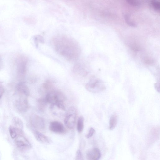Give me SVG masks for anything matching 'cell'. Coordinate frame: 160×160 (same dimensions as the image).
I'll return each instance as SVG.
<instances>
[{"label":"cell","mask_w":160,"mask_h":160,"mask_svg":"<svg viewBox=\"0 0 160 160\" xmlns=\"http://www.w3.org/2000/svg\"><path fill=\"white\" fill-rule=\"evenodd\" d=\"M27 60L25 58H21L18 66V72L20 75L23 76L26 71Z\"/></svg>","instance_id":"obj_11"},{"label":"cell","mask_w":160,"mask_h":160,"mask_svg":"<svg viewBox=\"0 0 160 160\" xmlns=\"http://www.w3.org/2000/svg\"><path fill=\"white\" fill-rule=\"evenodd\" d=\"M82 153L80 150H78L76 152L75 160H83Z\"/></svg>","instance_id":"obj_21"},{"label":"cell","mask_w":160,"mask_h":160,"mask_svg":"<svg viewBox=\"0 0 160 160\" xmlns=\"http://www.w3.org/2000/svg\"><path fill=\"white\" fill-rule=\"evenodd\" d=\"M4 92V88L3 85L0 83V100Z\"/></svg>","instance_id":"obj_24"},{"label":"cell","mask_w":160,"mask_h":160,"mask_svg":"<svg viewBox=\"0 0 160 160\" xmlns=\"http://www.w3.org/2000/svg\"><path fill=\"white\" fill-rule=\"evenodd\" d=\"M10 136L13 139H15L18 136L21 135L23 133L22 130L16 128L13 126H10L9 129Z\"/></svg>","instance_id":"obj_13"},{"label":"cell","mask_w":160,"mask_h":160,"mask_svg":"<svg viewBox=\"0 0 160 160\" xmlns=\"http://www.w3.org/2000/svg\"><path fill=\"white\" fill-rule=\"evenodd\" d=\"M155 87L156 90L158 92H159L160 91V87L159 85L158 84H155Z\"/></svg>","instance_id":"obj_25"},{"label":"cell","mask_w":160,"mask_h":160,"mask_svg":"<svg viewBox=\"0 0 160 160\" xmlns=\"http://www.w3.org/2000/svg\"><path fill=\"white\" fill-rule=\"evenodd\" d=\"M15 105L17 109L19 111L22 112L27 111L29 108L27 97H21L16 102Z\"/></svg>","instance_id":"obj_7"},{"label":"cell","mask_w":160,"mask_h":160,"mask_svg":"<svg viewBox=\"0 0 160 160\" xmlns=\"http://www.w3.org/2000/svg\"><path fill=\"white\" fill-rule=\"evenodd\" d=\"M34 135L38 142L44 144L49 143V142L48 138L39 131H35L34 132Z\"/></svg>","instance_id":"obj_12"},{"label":"cell","mask_w":160,"mask_h":160,"mask_svg":"<svg viewBox=\"0 0 160 160\" xmlns=\"http://www.w3.org/2000/svg\"><path fill=\"white\" fill-rule=\"evenodd\" d=\"M87 91L93 93H97L104 91L105 89L104 83L100 79L93 77L86 85Z\"/></svg>","instance_id":"obj_2"},{"label":"cell","mask_w":160,"mask_h":160,"mask_svg":"<svg viewBox=\"0 0 160 160\" xmlns=\"http://www.w3.org/2000/svg\"><path fill=\"white\" fill-rule=\"evenodd\" d=\"M125 18L126 23L130 25V26L134 27H137V25L135 23L132 22L130 20L128 15H125Z\"/></svg>","instance_id":"obj_20"},{"label":"cell","mask_w":160,"mask_h":160,"mask_svg":"<svg viewBox=\"0 0 160 160\" xmlns=\"http://www.w3.org/2000/svg\"><path fill=\"white\" fill-rule=\"evenodd\" d=\"M16 88L20 97H28L30 94V91L28 86L23 83H20L16 86Z\"/></svg>","instance_id":"obj_9"},{"label":"cell","mask_w":160,"mask_h":160,"mask_svg":"<svg viewBox=\"0 0 160 160\" xmlns=\"http://www.w3.org/2000/svg\"><path fill=\"white\" fill-rule=\"evenodd\" d=\"M84 118L82 116H80L79 118L77 123V130L79 133H81L83 131L84 128Z\"/></svg>","instance_id":"obj_17"},{"label":"cell","mask_w":160,"mask_h":160,"mask_svg":"<svg viewBox=\"0 0 160 160\" xmlns=\"http://www.w3.org/2000/svg\"><path fill=\"white\" fill-rule=\"evenodd\" d=\"M49 129L51 131L57 133H63L66 132L65 128L63 125L58 121H54L51 122Z\"/></svg>","instance_id":"obj_8"},{"label":"cell","mask_w":160,"mask_h":160,"mask_svg":"<svg viewBox=\"0 0 160 160\" xmlns=\"http://www.w3.org/2000/svg\"><path fill=\"white\" fill-rule=\"evenodd\" d=\"M41 89L44 93H46V94L54 90L52 83L49 81H47L44 83L42 86Z\"/></svg>","instance_id":"obj_15"},{"label":"cell","mask_w":160,"mask_h":160,"mask_svg":"<svg viewBox=\"0 0 160 160\" xmlns=\"http://www.w3.org/2000/svg\"><path fill=\"white\" fill-rule=\"evenodd\" d=\"M45 98L48 103L54 105L60 103H63L66 99L64 94L62 92L54 90L46 94Z\"/></svg>","instance_id":"obj_3"},{"label":"cell","mask_w":160,"mask_h":160,"mask_svg":"<svg viewBox=\"0 0 160 160\" xmlns=\"http://www.w3.org/2000/svg\"><path fill=\"white\" fill-rule=\"evenodd\" d=\"M101 153L98 148H95L87 153L88 160H99L101 157Z\"/></svg>","instance_id":"obj_10"},{"label":"cell","mask_w":160,"mask_h":160,"mask_svg":"<svg viewBox=\"0 0 160 160\" xmlns=\"http://www.w3.org/2000/svg\"><path fill=\"white\" fill-rule=\"evenodd\" d=\"M52 42L56 52L69 61L77 60L81 53L79 44L72 38L65 35L54 37Z\"/></svg>","instance_id":"obj_1"},{"label":"cell","mask_w":160,"mask_h":160,"mask_svg":"<svg viewBox=\"0 0 160 160\" xmlns=\"http://www.w3.org/2000/svg\"><path fill=\"white\" fill-rule=\"evenodd\" d=\"M77 116V111L74 107H71L66 112L64 120L65 124L68 128L73 129L75 124Z\"/></svg>","instance_id":"obj_4"},{"label":"cell","mask_w":160,"mask_h":160,"mask_svg":"<svg viewBox=\"0 0 160 160\" xmlns=\"http://www.w3.org/2000/svg\"><path fill=\"white\" fill-rule=\"evenodd\" d=\"M117 117L116 115H114L111 116L109 122V129L113 130L116 127L117 123Z\"/></svg>","instance_id":"obj_16"},{"label":"cell","mask_w":160,"mask_h":160,"mask_svg":"<svg viewBox=\"0 0 160 160\" xmlns=\"http://www.w3.org/2000/svg\"><path fill=\"white\" fill-rule=\"evenodd\" d=\"M3 62L0 56V70H1L3 68Z\"/></svg>","instance_id":"obj_26"},{"label":"cell","mask_w":160,"mask_h":160,"mask_svg":"<svg viewBox=\"0 0 160 160\" xmlns=\"http://www.w3.org/2000/svg\"><path fill=\"white\" fill-rule=\"evenodd\" d=\"M15 144L21 150H26L31 148V145L28 140L22 135L18 136L15 140Z\"/></svg>","instance_id":"obj_5"},{"label":"cell","mask_w":160,"mask_h":160,"mask_svg":"<svg viewBox=\"0 0 160 160\" xmlns=\"http://www.w3.org/2000/svg\"><path fill=\"white\" fill-rule=\"evenodd\" d=\"M128 3L131 5L133 6H138L140 5L139 2L136 1H133V0H129L126 1Z\"/></svg>","instance_id":"obj_23"},{"label":"cell","mask_w":160,"mask_h":160,"mask_svg":"<svg viewBox=\"0 0 160 160\" xmlns=\"http://www.w3.org/2000/svg\"><path fill=\"white\" fill-rule=\"evenodd\" d=\"M32 125L35 128L43 130L46 127L45 122L42 117L36 115H33L31 118Z\"/></svg>","instance_id":"obj_6"},{"label":"cell","mask_w":160,"mask_h":160,"mask_svg":"<svg viewBox=\"0 0 160 160\" xmlns=\"http://www.w3.org/2000/svg\"><path fill=\"white\" fill-rule=\"evenodd\" d=\"M95 132V131L93 128H91L86 136V138H89L92 137L93 136Z\"/></svg>","instance_id":"obj_22"},{"label":"cell","mask_w":160,"mask_h":160,"mask_svg":"<svg viewBox=\"0 0 160 160\" xmlns=\"http://www.w3.org/2000/svg\"><path fill=\"white\" fill-rule=\"evenodd\" d=\"M13 122L15 128L19 129L22 130L23 128V124L21 119L17 117H15L13 119Z\"/></svg>","instance_id":"obj_18"},{"label":"cell","mask_w":160,"mask_h":160,"mask_svg":"<svg viewBox=\"0 0 160 160\" xmlns=\"http://www.w3.org/2000/svg\"><path fill=\"white\" fill-rule=\"evenodd\" d=\"M151 3L153 8L156 10H160V3L159 1H151Z\"/></svg>","instance_id":"obj_19"},{"label":"cell","mask_w":160,"mask_h":160,"mask_svg":"<svg viewBox=\"0 0 160 160\" xmlns=\"http://www.w3.org/2000/svg\"><path fill=\"white\" fill-rule=\"evenodd\" d=\"M48 104L45 98H41L37 101V105L38 109L41 112H44L46 109Z\"/></svg>","instance_id":"obj_14"}]
</instances>
